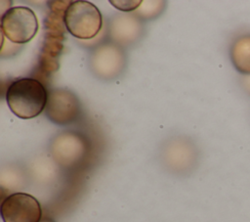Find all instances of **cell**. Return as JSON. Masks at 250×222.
<instances>
[{
  "mask_svg": "<svg viewBox=\"0 0 250 222\" xmlns=\"http://www.w3.org/2000/svg\"><path fill=\"white\" fill-rule=\"evenodd\" d=\"M229 58L235 69L244 75H250V34L236 37L230 45Z\"/></svg>",
  "mask_w": 250,
  "mask_h": 222,
  "instance_id": "30bf717a",
  "label": "cell"
},
{
  "mask_svg": "<svg viewBox=\"0 0 250 222\" xmlns=\"http://www.w3.org/2000/svg\"><path fill=\"white\" fill-rule=\"evenodd\" d=\"M124 65V53L115 44H103L94 51L91 57V67L94 73L104 79H110L118 75Z\"/></svg>",
  "mask_w": 250,
  "mask_h": 222,
  "instance_id": "52a82bcc",
  "label": "cell"
},
{
  "mask_svg": "<svg viewBox=\"0 0 250 222\" xmlns=\"http://www.w3.org/2000/svg\"><path fill=\"white\" fill-rule=\"evenodd\" d=\"M242 83L248 93H250V75H245V77L242 80Z\"/></svg>",
  "mask_w": 250,
  "mask_h": 222,
  "instance_id": "7c38bea8",
  "label": "cell"
},
{
  "mask_svg": "<svg viewBox=\"0 0 250 222\" xmlns=\"http://www.w3.org/2000/svg\"><path fill=\"white\" fill-rule=\"evenodd\" d=\"M63 22L72 36L91 39L100 32L103 17L96 5L88 1H74L64 10Z\"/></svg>",
  "mask_w": 250,
  "mask_h": 222,
  "instance_id": "7a4b0ae2",
  "label": "cell"
},
{
  "mask_svg": "<svg viewBox=\"0 0 250 222\" xmlns=\"http://www.w3.org/2000/svg\"><path fill=\"white\" fill-rule=\"evenodd\" d=\"M86 153V143L82 137L73 132L58 135L51 145V155L55 161L63 167L78 163Z\"/></svg>",
  "mask_w": 250,
  "mask_h": 222,
  "instance_id": "8992f818",
  "label": "cell"
},
{
  "mask_svg": "<svg viewBox=\"0 0 250 222\" xmlns=\"http://www.w3.org/2000/svg\"><path fill=\"white\" fill-rule=\"evenodd\" d=\"M146 5H144V3L142 2V4L140 5V9L138 11V14L141 16V17H144V18H150L151 16H154L156 13H158L162 6L163 5H158V4H161L162 2H155V1H146L145 2Z\"/></svg>",
  "mask_w": 250,
  "mask_h": 222,
  "instance_id": "8fae6325",
  "label": "cell"
},
{
  "mask_svg": "<svg viewBox=\"0 0 250 222\" xmlns=\"http://www.w3.org/2000/svg\"><path fill=\"white\" fill-rule=\"evenodd\" d=\"M48 94L37 79L23 77L13 81L6 92L7 104L14 114L29 119L39 115L46 108Z\"/></svg>",
  "mask_w": 250,
  "mask_h": 222,
  "instance_id": "6da1fadb",
  "label": "cell"
},
{
  "mask_svg": "<svg viewBox=\"0 0 250 222\" xmlns=\"http://www.w3.org/2000/svg\"><path fill=\"white\" fill-rule=\"evenodd\" d=\"M40 222H55V221L52 219H49V218H45V219H42Z\"/></svg>",
  "mask_w": 250,
  "mask_h": 222,
  "instance_id": "4fadbf2b",
  "label": "cell"
},
{
  "mask_svg": "<svg viewBox=\"0 0 250 222\" xmlns=\"http://www.w3.org/2000/svg\"><path fill=\"white\" fill-rule=\"evenodd\" d=\"M4 222H40V202L26 193H14L6 197L0 207Z\"/></svg>",
  "mask_w": 250,
  "mask_h": 222,
  "instance_id": "277c9868",
  "label": "cell"
},
{
  "mask_svg": "<svg viewBox=\"0 0 250 222\" xmlns=\"http://www.w3.org/2000/svg\"><path fill=\"white\" fill-rule=\"evenodd\" d=\"M80 112L77 97L64 89L52 90L48 94L46 115L54 123L64 125L74 121Z\"/></svg>",
  "mask_w": 250,
  "mask_h": 222,
  "instance_id": "5b68a950",
  "label": "cell"
},
{
  "mask_svg": "<svg viewBox=\"0 0 250 222\" xmlns=\"http://www.w3.org/2000/svg\"><path fill=\"white\" fill-rule=\"evenodd\" d=\"M142 24L133 15L122 14L116 16L110 23L111 38L120 44L134 42L141 34Z\"/></svg>",
  "mask_w": 250,
  "mask_h": 222,
  "instance_id": "9c48e42d",
  "label": "cell"
},
{
  "mask_svg": "<svg viewBox=\"0 0 250 222\" xmlns=\"http://www.w3.org/2000/svg\"><path fill=\"white\" fill-rule=\"evenodd\" d=\"M37 30L36 15L28 7H12L1 17V32L13 43L24 44L30 41Z\"/></svg>",
  "mask_w": 250,
  "mask_h": 222,
  "instance_id": "3957f363",
  "label": "cell"
},
{
  "mask_svg": "<svg viewBox=\"0 0 250 222\" xmlns=\"http://www.w3.org/2000/svg\"><path fill=\"white\" fill-rule=\"evenodd\" d=\"M164 162L173 171L186 172L191 169L197 160L195 147L187 140L172 141L164 149Z\"/></svg>",
  "mask_w": 250,
  "mask_h": 222,
  "instance_id": "ba28073f",
  "label": "cell"
}]
</instances>
